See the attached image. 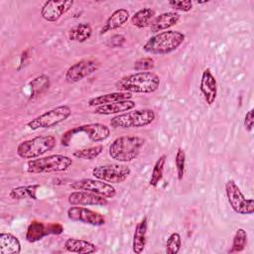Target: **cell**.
<instances>
[{"label":"cell","instance_id":"obj_1","mask_svg":"<svg viewBox=\"0 0 254 254\" xmlns=\"http://www.w3.org/2000/svg\"><path fill=\"white\" fill-rule=\"evenodd\" d=\"M160 82L159 75L153 71H137L118 79L115 87L118 91L149 94L159 88Z\"/></svg>","mask_w":254,"mask_h":254},{"label":"cell","instance_id":"obj_2","mask_svg":"<svg viewBox=\"0 0 254 254\" xmlns=\"http://www.w3.org/2000/svg\"><path fill=\"white\" fill-rule=\"evenodd\" d=\"M146 140L136 135H124L113 140L108 149L111 159L119 163H128L133 161L140 154Z\"/></svg>","mask_w":254,"mask_h":254},{"label":"cell","instance_id":"obj_3","mask_svg":"<svg viewBox=\"0 0 254 254\" xmlns=\"http://www.w3.org/2000/svg\"><path fill=\"white\" fill-rule=\"evenodd\" d=\"M185 38V34L180 31L167 30L150 37L142 49L151 55H167L176 51L184 43Z\"/></svg>","mask_w":254,"mask_h":254},{"label":"cell","instance_id":"obj_4","mask_svg":"<svg viewBox=\"0 0 254 254\" xmlns=\"http://www.w3.org/2000/svg\"><path fill=\"white\" fill-rule=\"evenodd\" d=\"M156 119L154 110L150 108L129 110L124 113L117 114L110 119V126L116 129L141 128L150 125Z\"/></svg>","mask_w":254,"mask_h":254},{"label":"cell","instance_id":"obj_5","mask_svg":"<svg viewBox=\"0 0 254 254\" xmlns=\"http://www.w3.org/2000/svg\"><path fill=\"white\" fill-rule=\"evenodd\" d=\"M71 165L72 159L68 156L55 154L29 160L27 163V172L34 175L64 172L68 170Z\"/></svg>","mask_w":254,"mask_h":254},{"label":"cell","instance_id":"obj_6","mask_svg":"<svg viewBox=\"0 0 254 254\" xmlns=\"http://www.w3.org/2000/svg\"><path fill=\"white\" fill-rule=\"evenodd\" d=\"M57 140L53 135L37 136L29 140L21 142L16 149L17 155L24 160L37 159L53 150L56 146Z\"/></svg>","mask_w":254,"mask_h":254},{"label":"cell","instance_id":"obj_7","mask_svg":"<svg viewBox=\"0 0 254 254\" xmlns=\"http://www.w3.org/2000/svg\"><path fill=\"white\" fill-rule=\"evenodd\" d=\"M70 114L71 109L68 105H59L29 121L27 123V127L31 130L52 128L66 120Z\"/></svg>","mask_w":254,"mask_h":254},{"label":"cell","instance_id":"obj_8","mask_svg":"<svg viewBox=\"0 0 254 254\" xmlns=\"http://www.w3.org/2000/svg\"><path fill=\"white\" fill-rule=\"evenodd\" d=\"M225 193L230 207L238 214H252L254 212L253 198H246L234 180L225 183Z\"/></svg>","mask_w":254,"mask_h":254},{"label":"cell","instance_id":"obj_9","mask_svg":"<svg viewBox=\"0 0 254 254\" xmlns=\"http://www.w3.org/2000/svg\"><path fill=\"white\" fill-rule=\"evenodd\" d=\"M92 176L108 184H121L130 176L131 170L124 164H104L94 167Z\"/></svg>","mask_w":254,"mask_h":254},{"label":"cell","instance_id":"obj_10","mask_svg":"<svg viewBox=\"0 0 254 254\" xmlns=\"http://www.w3.org/2000/svg\"><path fill=\"white\" fill-rule=\"evenodd\" d=\"M80 132L86 134L88 139L94 143L102 142L110 136V128L107 125L102 123H88V124H83V125L74 127L64 132L61 140L62 144L67 146L70 138L74 134L80 133Z\"/></svg>","mask_w":254,"mask_h":254},{"label":"cell","instance_id":"obj_11","mask_svg":"<svg viewBox=\"0 0 254 254\" xmlns=\"http://www.w3.org/2000/svg\"><path fill=\"white\" fill-rule=\"evenodd\" d=\"M100 67V62L96 59H84L71 64L65 71L64 80L67 83H76L89 76Z\"/></svg>","mask_w":254,"mask_h":254},{"label":"cell","instance_id":"obj_12","mask_svg":"<svg viewBox=\"0 0 254 254\" xmlns=\"http://www.w3.org/2000/svg\"><path fill=\"white\" fill-rule=\"evenodd\" d=\"M69 188L74 190H87L106 198H112L116 195V190L111 184L97 179L76 180L69 184Z\"/></svg>","mask_w":254,"mask_h":254},{"label":"cell","instance_id":"obj_13","mask_svg":"<svg viewBox=\"0 0 254 254\" xmlns=\"http://www.w3.org/2000/svg\"><path fill=\"white\" fill-rule=\"evenodd\" d=\"M66 215L71 221L81 222L92 226H101L105 224V217L101 213L81 205L70 206L66 211Z\"/></svg>","mask_w":254,"mask_h":254},{"label":"cell","instance_id":"obj_14","mask_svg":"<svg viewBox=\"0 0 254 254\" xmlns=\"http://www.w3.org/2000/svg\"><path fill=\"white\" fill-rule=\"evenodd\" d=\"M73 6L72 0L46 1L41 8V16L48 22H56Z\"/></svg>","mask_w":254,"mask_h":254},{"label":"cell","instance_id":"obj_15","mask_svg":"<svg viewBox=\"0 0 254 254\" xmlns=\"http://www.w3.org/2000/svg\"><path fill=\"white\" fill-rule=\"evenodd\" d=\"M67 201L70 205H94V206H104L108 203L106 197L95 194L87 190H73L68 194Z\"/></svg>","mask_w":254,"mask_h":254},{"label":"cell","instance_id":"obj_16","mask_svg":"<svg viewBox=\"0 0 254 254\" xmlns=\"http://www.w3.org/2000/svg\"><path fill=\"white\" fill-rule=\"evenodd\" d=\"M199 90L207 105H212L217 97V82L209 68H205L200 76Z\"/></svg>","mask_w":254,"mask_h":254},{"label":"cell","instance_id":"obj_17","mask_svg":"<svg viewBox=\"0 0 254 254\" xmlns=\"http://www.w3.org/2000/svg\"><path fill=\"white\" fill-rule=\"evenodd\" d=\"M181 19V15L177 12H164L156 16L150 25V31L153 34L164 32L171 27L177 25Z\"/></svg>","mask_w":254,"mask_h":254},{"label":"cell","instance_id":"obj_18","mask_svg":"<svg viewBox=\"0 0 254 254\" xmlns=\"http://www.w3.org/2000/svg\"><path fill=\"white\" fill-rule=\"evenodd\" d=\"M147 229L148 220L147 216H144L135 226L132 239V251L135 254H141L146 246L147 242Z\"/></svg>","mask_w":254,"mask_h":254},{"label":"cell","instance_id":"obj_19","mask_svg":"<svg viewBox=\"0 0 254 254\" xmlns=\"http://www.w3.org/2000/svg\"><path fill=\"white\" fill-rule=\"evenodd\" d=\"M136 106V102L129 99V100H122L117 101L109 104L100 105L94 108V113L98 115H111V114H120L132 110Z\"/></svg>","mask_w":254,"mask_h":254},{"label":"cell","instance_id":"obj_20","mask_svg":"<svg viewBox=\"0 0 254 254\" xmlns=\"http://www.w3.org/2000/svg\"><path fill=\"white\" fill-rule=\"evenodd\" d=\"M130 14L129 12L124 8H119L115 10L105 21L104 25L102 26L100 30V35L106 34L107 32L116 30L120 27H122L129 19Z\"/></svg>","mask_w":254,"mask_h":254},{"label":"cell","instance_id":"obj_21","mask_svg":"<svg viewBox=\"0 0 254 254\" xmlns=\"http://www.w3.org/2000/svg\"><path fill=\"white\" fill-rule=\"evenodd\" d=\"M64 248L67 252L77 254H90L97 251L96 245L83 239L69 237L64 241Z\"/></svg>","mask_w":254,"mask_h":254},{"label":"cell","instance_id":"obj_22","mask_svg":"<svg viewBox=\"0 0 254 254\" xmlns=\"http://www.w3.org/2000/svg\"><path fill=\"white\" fill-rule=\"evenodd\" d=\"M132 93L130 92H124V91H115V92H110L102 95H98L95 97H92L88 100L87 105L89 107H97L100 105L104 104H109L117 101H122V100H129L132 98Z\"/></svg>","mask_w":254,"mask_h":254},{"label":"cell","instance_id":"obj_23","mask_svg":"<svg viewBox=\"0 0 254 254\" xmlns=\"http://www.w3.org/2000/svg\"><path fill=\"white\" fill-rule=\"evenodd\" d=\"M22 250L20 240L9 232L0 233V254H19Z\"/></svg>","mask_w":254,"mask_h":254},{"label":"cell","instance_id":"obj_24","mask_svg":"<svg viewBox=\"0 0 254 254\" xmlns=\"http://www.w3.org/2000/svg\"><path fill=\"white\" fill-rule=\"evenodd\" d=\"M156 17L155 11L151 8L145 7L133 14V16L130 19V22L133 26L142 29L145 27H148L153 22L154 18Z\"/></svg>","mask_w":254,"mask_h":254},{"label":"cell","instance_id":"obj_25","mask_svg":"<svg viewBox=\"0 0 254 254\" xmlns=\"http://www.w3.org/2000/svg\"><path fill=\"white\" fill-rule=\"evenodd\" d=\"M40 188V185H30V186H19L13 188L9 196L12 199L21 200V199H37V190Z\"/></svg>","mask_w":254,"mask_h":254},{"label":"cell","instance_id":"obj_26","mask_svg":"<svg viewBox=\"0 0 254 254\" xmlns=\"http://www.w3.org/2000/svg\"><path fill=\"white\" fill-rule=\"evenodd\" d=\"M92 35V28L88 23L82 22L73 26L68 32L69 41L76 43H83L87 41Z\"/></svg>","mask_w":254,"mask_h":254},{"label":"cell","instance_id":"obj_27","mask_svg":"<svg viewBox=\"0 0 254 254\" xmlns=\"http://www.w3.org/2000/svg\"><path fill=\"white\" fill-rule=\"evenodd\" d=\"M47 225L39 221H33L30 223L26 233V240L30 243L41 240L44 236L48 235Z\"/></svg>","mask_w":254,"mask_h":254},{"label":"cell","instance_id":"obj_28","mask_svg":"<svg viewBox=\"0 0 254 254\" xmlns=\"http://www.w3.org/2000/svg\"><path fill=\"white\" fill-rule=\"evenodd\" d=\"M247 240H248V235L246 230L243 228H238L233 235L232 243L227 253L232 254V253L242 252L247 245Z\"/></svg>","mask_w":254,"mask_h":254},{"label":"cell","instance_id":"obj_29","mask_svg":"<svg viewBox=\"0 0 254 254\" xmlns=\"http://www.w3.org/2000/svg\"><path fill=\"white\" fill-rule=\"evenodd\" d=\"M166 161H167V155H165V154L160 156L159 159L156 161V163L153 167V170H152L150 181H149V185L151 187L156 188L159 185V183L161 182L163 175H164Z\"/></svg>","mask_w":254,"mask_h":254},{"label":"cell","instance_id":"obj_30","mask_svg":"<svg viewBox=\"0 0 254 254\" xmlns=\"http://www.w3.org/2000/svg\"><path fill=\"white\" fill-rule=\"evenodd\" d=\"M103 149L104 148L102 145H95L92 147L75 150L72 153V155L76 159H80V160H93L103 152Z\"/></svg>","mask_w":254,"mask_h":254},{"label":"cell","instance_id":"obj_31","mask_svg":"<svg viewBox=\"0 0 254 254\" xmlns=\"http://www.w3.org/2000/svg\"><path fill=\"white\" fill-rule=\"evenodd\" d=\"M182 237L180 233L173 232L170 234V236L167 238L166 241V248L165 251L167 254H177L180 252L182 248Z\"/></svg>","mask_w":254,"mask_h":254},{"label":"cell","instance_id":"obj_32","mask_svg":"<svg viewBox=\"0 0 254 254\" xmlns=\"http://www.w3.org/2000/svg\"><path fill=\"white\" fill-rule=\"evenodd\" d=\"M175 166L177 171V177L179 181H182L185 176L186 170V152L182 147H179L175 156Z\"/></svg>","mask_w":254,"mask_h":254},{"label":"cell","instance_id":"obj_33","mask_svg":"<svg viewBox=\"0 0 254 254\" xmlns=\"http://www.w3.org/2000/svg\"><path fill=\"white\" fill-rule=\"evenodd\" d=\"M155 67V61L151 57L141 58L135 61L133 64V69L136 71H150Z\"/></svg>","mask_w":254,"mask_h":254},{"label":"cell","instance_id":"obj_34","mask_svg":"<svg viewBox=\"0 0 254 254\" xmlns=\"http://www.w3.org/2000/svg\"><path fill=\"white\" fill-rule=\"evenodd\" d=\"M168 4L172 9L181 12H189L193 6L191 0H171Z\"/></svg>","mask_w":254,"mask_h":254},{"label":"cell","instance_id":"obj_35","mask_svg":"<svg viewBox=\"0 0 254 254\" xmlns=\"http://www.w3.org/2000/svg\"><path fill=\"white\" fill-rule=\"evenodd\" d=\"M125 42V37L122 35H114L112 36L108 42H107V46L111 47V48H118L121 47Z\"/></svg>","mask_w":254,"mask_h":254},{"label":"cell","instance_id":"obj_36","mask_svg":"<svg viewBox=\"0 0 254 254\" xmlns=\"http://www.w3.org/2000/svg\"><path fill=\"white\" fill-rule=\"evenodd\" d=\"M253 123H254V120H253V108H251L244 116V121H243V125H244V128L247 132H251L252 129H253Z\"/></svg>","mask_w":254,"mask_h":254},{"label":"cell","instance_id":"obj_37","mask_svg":"<svg viewBox=\"0 0 254 254\" xmlns=\"http://www.w3.org/2000/svg\"><path fill=\"white\" fill-rule=\"evenodd\" d=\"M49 234H61L64 231V228L59 223H51L47 225Z\"/></svg>","mask_w":254,"mask_h":254}]
</instances>
